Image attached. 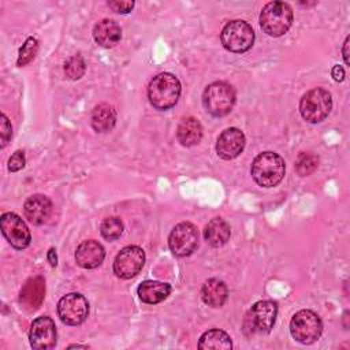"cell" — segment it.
<instances>
[{
    "label": "cell",
    "instance_id": "e575fe53",
    "mask_svg": "<svg viewBox=\"0 0 350 350\" xmlns=\"http://www.w3.org/2000/svg\"><path fill=\"white\" fill-rule=\"evenodd\" d=\"M74 347H82V349H88L86 345H70L68 349H74Z\"/></svg>",
    "mask_w": 350,
    "mask_h": 350
},
{
    "label": "cell",
    "instance_id": "5bb4252c",
    "mask_svg": "<svg viewBox=\"0 0 350 350\" xmlns=\"http://www.w3.org/2000/svg\"><path fill=\"white\" fill-rule=\"evenodd\" d=\"M246 144V138L242 130L237 127L226 129L216 141V152L223 160H232L238 157Z\"/></svg>",
    "mask_w": 350,
    "mask_h": 350
},
{
    "label": "cell",
    "instance_id": "e0dca14e",
    "mask_svg": "<svg viewBox=\"0 0 350 350\" xmlns=\"http://www.w3.org/2000/svg\"><path fill=\"white\" fill-rule=\"evenodd\" d=\"M45 294V282L41 276L30 278L22 287L19 294V302L25 309L33 312L40 308Z\"/></svg>",
    "mask_w": 350,
    "mask_h": 350
},
{
    "label": "cell",
    "instance_id": "484cf974",
    "mask_svg": "<svg viewBox=\"0 0 350 350\" xmlns=\"http://www.w3.org/2000/svg\"><path fill=\"white\" fill-rule=\"evenodd\" d=\"M319 167V157L314 156L313 153H306V152H301L297 157L295 161V170L298 172V175L301 176H308L312 172H314V170Z\"/></svg>",
    "mask_w": 350,
    "mask_h": 350
},
{
    "label": "cell",
    "instance_id": "d4e9b609",
    "mask_svg": "<svg viewBox=\"0 0 350 350\" xmlns=\"http://www.w3.org/2000/svg\"><path fill=\"white\" fill-rule=\"evenodd\" d=\"M123 228L124 227L122 220L116 216H111L103 220L100 226V232L107 241H116L123 234Z\"/></svg>",
    "mask_w": 350,
    "mask_h": 350
},
{
    "label": "cell",
    "instance_id": "cb8c5ba5",
    "mask_svg": "<svg viewBox=\"0 0 350 350\" xmlns=\"http://www.w3.org/2000/svg\"><path fill=\"white\" fill-rule=\"evenodd\" d=\"M232 347L231 338L223 329H209L204 332L198 340V349H213V350H227Z\"/></svg>",
    "mask_w": 350,
    "mask_h": 350
},
{
    "label": "cell",
    "instance_id": "836d02e7",
    "mask_svg": "<svg viewBox=\"0 0 350 350\" xmlns=\"http://www.w3.org/2000/svg\"><path fill=\"white\" fill-rule=\"evenodd\" d=\"M349 36L346 37V40H345V42H343V48H342V53H343V60H345V63L349 66Z\"/></svg>",
    "mask_w": 350,
    "mask_h": 350
},
{
    "label": "cell",
    "instance_id": "3957f363",
    "mask_svg": "<svg viewBox=\"0 0 350 350\" xmlns=\"http://www.w3.org/2000/svg\"><path fill=\"white\" fill-rule=\"evenodd\" d=\"M293 25V10L284 1L267 3L260 14V26L271 37H280Z\"/></svg>",
    "mask_w": 350,
    "mask_h": 350
},
{
    "label": "cell",
    "instance_id": "7402d4cb",
    "mask_svg": "<svg viewBox=\"0 0 350 350\" xmlns=\"http://www.w3.org/2000/svg\"><path fill=\"white\" fill-rule=\"evenodd\" d=\"M230 235H231L230 226L221 217L211 219L204 228V238L213 247H220L226 245L227 241L230 239Z\"/></svg>",
    "mask_w": 350,
    "mask_h": 350
},
{
    "label": "cell",
    "instance_id": "8992f818",
    "mask_svg": "<svg viewBox=\"0 0 350 350\" xmlns=\"http://www.w3.org/2000/svg\"><path fill=\"white\" fill-rule=\"evenodd\" d=\"M331 108V94L323 88H313L308 90L299 100L301 116L309 123L323 122L329 115Z\"/></svg>",
    "mask_w": 350,
    "mask_h": 350
},
{
    "label": "cell",
    "instance_id": "83f0119b",
    "mask_svg": "<svg viewBox=\"0 0 350 350\" xmlns=\"http://www.w3.org/2000/svg\"><path fill=\"white\" fill-rule=\"evenodd\" d=\"M37 51H38V41H37V38L29 37V38L25 41V44L21 46V49H19V55H18L16 64H18L19 67L26 66L27 63H30V62L34 59Z\"/></svg>",
    "mask_w": 350,
    "mask_h": 350
},
{
    "label": "cell",
    "instance_id": "7c38bea8",
    "mask_svg": "<svg viewBox=\"0 0 350 350\" xmlns=\"http://www.w3.org/2000/svg\"><path fill=\"white\" fill-rule=\"evenodd\" d=\"M145 252L135 245L123 247L113 261V273L120 279H131L142 269Z\"/></svg>",
    "mask_w": 350,
    "mask_h": 350
},
{
    "label": "cell",
    "instance_id": "4316f807",
    "mask_svg": "<svg viewBox=\"0 0 350 350\" xmlns=\"http://www.w3.org/2000/svg\"><path fill=\"white\" fill-rule=\"evenodd\" d=\"M85 70H86V64L81 55H74L68 57L64 63V74L71 81L79 79L85 74Z\"/></svg>",
    "mask_w": 350,
    "mask_h": 350
},
{
    "label": "cell",
    "instance_id": "d6986e66",
    "mask_svg": "<svg viewBox=\"0 0 350 350\" xmlns=\"http://www.w3.org/2000/svg\"><path fill=\"white\" fill-rule=\"evenodd\" d=\"M137 293L142 302L154 305L164 301L170 295L171 286L168 283H163L157 280H145L138 286Z\"/></svg>",
    "mask_w": 350,
    "mask_h": 350
},
{
    "label": "cell",
    "instance_id": "7a4b0ae2",
    "mask_svg": "<svg viewBox=\"0 0 350 350\" xmlns=\"http://www.w3.org/2000/svg\"><path fill=\"white\" fill-rule=\"evenodd\" d=\"M286 164L282 156L275 152H262L252 163L250 174L261 187H273L283 179Z\"/></svg>",
    "mask_w": 350,
    "mask_h": 350
},
{
    "label": "cell",
    "instance_id": "44dd1931",
    "mask_svg": "<svg viewBox=\"0 0 350 350\" xmlns=\"http://www.w3.org/2000/svg\"><path fill=\"white\" fill-rule=\"evenodd\" d=\"M176 138L183 146H194L202 138V126L193 116L183 118L176 129Z\"/></svg>",
    "mask_w": 350,
    "mask_h": 350
},
{
    "label": "cell",
    "instance_id": "8fae6325",
    "mask_svg": "<svg viewBox=\"0 0 350 350\" xmlns=\"http://www.w3.org/2000/svg\"><path fill=\"white\" fill-rule=\"evenodd\" d=\"M0 227L4 238L8 243L18 250H22L30 245L31 235L26 223L14 212H5L0 217Z\"/></svg>",
    "mask_w": 350,
    "mask_h": 350
},
{
    "label": "cell",
    "instance_id": "4fadbf2b",
    "mask_svg": "<svg viewBox=\"0 0 350 350\" xmlns=\"http://www.w3.org/2000/svg\"><path fill=\"white\" fill-rule=\"evenodd\" d=\"M29 340L33 349L48 350L56 345V325L48 316L37 317L30 327Z\"/></svg>",
    "mask_w": 350,
    "mask_h": 350
},
{
    "label": "cell",
    "instance_id": "277c9868",
    "mask_svg": "<svg viewBox=\"0 0 350 350\" xmlns=\"http://www.w3.org/2000/svg\"><path fill=\"white\" fill-rule=\"evenodd\" d=\"M234 88L223 81L208 85L202 93V104L208 113L216 118H221L231 112L235 104Z\"/></svg>",
    "mask_w": 350,
    "mask_h": 350
},
{
    "label": "cell",
    "instance_id": "9c48e42d",
    "mask_svg": "<svg viewBox=\"0 0 350 350\" xmlns=\"http://www.w3.org/2000/svg\"><path fill=\"white\" fill-rule=\"evenodd\" d=\"M168 246L176 257L190 256L198 246V230L190 221L176 224L168 237Z\"/></svg>",
    "mask_w": 350,
    "mask_h": 350
},
{
    "label": "cell",
    "instance_id": "4dcf8cb0",
    "mask_svg": "<svg viewBox=\"0 0 350 350\" xmlns=\"http://www.w3.org/2000/svg\"><path fill=\"white\" fill-rule=\"evenodd\" d=\"M109 8H112L115 12L118 14H127L133 10L134 7V1H120V0H115V1H108L107 3Z\"/></svg>",
    "mask_w": 350,
    "mask_h": 350
},
{
    "label": "cell",
    "instance_id": "5b68a950",
    "mask_svg": "<svg viewBox=\"0 0 350 350\" xmlns=\"http://www.w3.org/2000/svg\"><path fill=\"white\" fill-rule=\"evenodd\" d=\"M278 304L269 299L256 302L243 319V331L246 335L268 334L275 324Z\"/></svg>",
    "mask_w": 350,
    "mask_h": 350
},
{
    "label": "cell",
    "instance_id": "f546056e",
    "mask_svg": "<svg viewBox=\"0 0 350 350\" xmlns=\"http://www.w3.org/2000/svg\"><path fill=\"white\" fill-rule=\"evenodd\" d=\"M25 164H26L25 153L22 150H16L8 160V170L11 172H16V171L22 170L25 167Z\"/></svg>",
    "mask_w": 350,
    "mask_h": 350
},
{
    "label": "cell",
    "instance_id": "9a60e30c",
    "mask_svg": "<svg viewBox=\"0 0 350 350\" xmlns=\"http://www.w3.org/2000/svg\"><path fill=\"white\" fill-rule=\"evenodd\" d=\"M105 257L103 245L94 239H88L79 243L75 250V262L83 269L97 268Z\"/></svg>",
    "mask_w": 350,
    "mask_h": 350
},
{
    "label": "cell",
    "instance_id": "d6a6232c",
    "mask_svg": "<svg viewBox=\"0 0 350 350\" xmlns=\"http://www.w3.org/2000/svg\"><path fill=\"white\" fill-rule=\"evenodd\" d=\"M46 258H48V261H49V264H51L52 267H56V265H57V256H56L55 247H51V249L48 250Z\"/></svg>",
    "mask_w": 350,
    "mask_h": 350
},
{
    "label": "cell",
    "instance_id": "52a82bcc",
    "mask_svg": "<svg viewBox=\"0 0 350 350\" xmlns=\"http://www.w3.org/2000/svg\"><path fill=\"white\" fill-rule=\"evenodd\" d=\"M220 41L227 51L232 53H243L253 46L254 30L247 22L234 19L223 27Z\"/></svg>",
    "mask_w": 350,
    "mask_h": 350
},
{
    "label": "cell",
    "instance_id": "603a6c76",
    "mask_svg": "<svg viewBox=\"0 0 350 350\" xmlns=\"http://www.w3.org/2000/svg\"><path fill=\"white\" fill-rule=\"evenodd\" d=\"M92 127L97 133H108L116 124V112L109 104H98L92 112Z\"/></svg>",
    "mask_w": 350,
    "mask_h": 350
},
{
    "label": "cell",
    "instance_id": "6da1fadb",
    "mask_svg": "<svg viewBox=\"0 0 350 350\" xmlns=\"http://www.w3.org/2000/svg\"><path fill=\"white\" fill-rule=\"evenodd\" d=\"M180 96V82L170 72H161L149 82L148 98L153 108L165 111L174 107Z\"/></svg>",
    "mask_w": 350,
    "mask_h": 350
},
{
    "label": "cell",
    "instance_id": "30bf717a",
    "mask_svg": "<svg viewBox=\"0 0 350 350\" xmlns=\"http://www.w3.org/2000/svg\"><path fill=\"white\" fill-rule=\"evenodd\" d=\"M57 314L67 325L82 324L89 314V302L79 293H70L57 302Z\"/></svg>",
    "mask_w": 350,
    "mask_h": 350
},
{
    "label": "cell",
    "instance_id": "ffe728a7",
    "mask_svg": "<svg viewBox=\"0 0 350 350\" xmlns=\"http://www.w3.org/2000/svg\"><path fill=\"white\" fill-rule=\"evenodd\" d=\"M227 297L228 290L226 283L216 278L208 279L201 287V298L208 306L220 308L227 301Z\"/></svg>",
    "mask_w": 350,
    "mask_h": 350
},
{
    "label": "cell",
    "instance_id": "1f68e13d",
    "mask_svg": "<svg viewBox=\"0 0 350 350\" xmlns=\"http://www.w3.org/2000/svg\"><path fill=\"white\" fill-rule=\"evenodd\" d=\"M331 77L334 78L335 82H342L345 79V70L342 66L339 64H335L331 70Z\"/></svg>",
    "mask_w": 350,
    "mask_h": 350
},
{
    "label": "cell",
    "instance_id": "2e32d148",
    "mask_svg": "<svg viewBox=\"0 0 350 350\" xmlns=\"http://www.w3.org/2000/svg\"><path fill=\"white\" fill-rule=\"evenodd\" d=\"M23 212L30 223L41 226L48 220L52 213V202L46 196L34 194L25 201Z\"/></svg>",
    "mask_w": 350,
    "mask_h": 350
},
{
    "label": "cell",
    "instance_id": "ac0fdd59",
    "mask_svg": "<svg viewBox=\"0 0 350 350\" xmlns=\"http://www.w3.org/2000/svg\"><path fill=\"white\" fill-rule=\"evenodd\" d=\"M93 38L100 46L112 48L120 41L122 29L112 19H101L93 27Z\"/></svg>",
    "mask_w": 350,
    "mask_h": 350
},
{
    "label": "cell",
    "instance_id": "ba28073f",
    "mask_svg": "<svg viewBox=\"0 0 350 350\" xmlns=\"http://www.w3.org/2000/svg\"><path fill=\"white\" fill-rule=\"evenodd\" d=\"M323 332V323L321 319L309 309L298 310L291 321H290V334L291 336L302 343V345H310L316 342Z\"/></svg>",
    "mask_w": 350,
    "mask_h": 350
},
{
    "label": "cell",
    "instance_id": "f1b7e54d",
    "mask_svg": "<svg viewBox=\"0 0 350 350\" xmlns=\"http://www.w3.org/2000/svg\"><path fill=\"white\" fill-rule=\"evenodd\" d=\"M0 130H1L0 131V135H1L0 146L4 148L7 145V142L11 139V135H12V126H11L8 118L4 113L0 115Z\"/></svg>",
    "mask_w": 350,
    "mask_h": 350
}]
</instances>
